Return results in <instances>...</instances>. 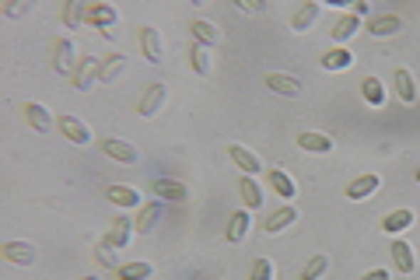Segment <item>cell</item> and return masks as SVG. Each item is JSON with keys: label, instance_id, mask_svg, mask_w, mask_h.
<instances>
[{"label": "cell", "instance_id": "cell-1", "mask_svg": "<svg viewBox=\"0 0 420 280\" xmlns=\"http://www.w3.org/2000/svg\"><path fill=\"white\" fill-rule=\"evenodd\" d=\"M88 25L91 28H102V36H112L116 25H120V11L109 7V4H91L88 7Z\"/></svg>", "mask_w": 420, "mask_h": 280}, {"label": "cell", "instance_id": "cell-2", "mask_svg": "<svg viewBox=\"0 0 420 280\" xmlns=\"http://www.w3.org/2000/svg\"><path fill=\"white\" fill-rule=\"evenodd\" d=\"M56 130H60L63 140H70V144H81V147L91 144V130H88L81 120H74V116H56Z\"/></svg>", "mask_w": 420, "mask_h": 280}, {"label": "cell", "instance_id": "cell-3", "mask_svg": "<svg viewBox=\"0 0 420 280\" xmlns=\"http://www.w3.org/2000/svg\"><path fill=\"white\" fill-rule=\"evenodd\" d=\"M0 252H4V259H11V263H18V266H32V263L39 259V252H36L32 242H4Z\"/></svg>", "mask_w": 420, "mask_h": 280}, {"label": "cell", "instance_id": "cell-4", "mask_svg": "<svg viewBox=\"0 0 420 280\" xmlns=\"http://www.w3.org/2000/svg\"><path fill=\"white\" fill-rule=\"evenodd\" d=\"M74 63H78V46H74V39H56V46H53V67H56V74H70Z\"/></svg>", "mask_w": 420, "mask_h": 280}, {"label": "cell", "instance_id": "cell-5", "mask_svg": "<svg viewBox=\"0 0 420 280\" xmlns=\"http://www.w3.org/2000/svg\"><path fill=\"white\" fill-rule=\"evenodd\" d=\"M102 151H105L112 161H123V165H137V161H140V151H137L130 140H120V137L102 140Z\"/></svg>", "mask_w": 420, "mask_h": 280}, {"label": "cell", "instance_id": "cell-6", "mask_svg": "<svg viewBox=\"0 0 420 280\" xmlns=\"http://www.w3.org/2000/svg\"><path fill=\"white\" fill-rule=\"evenodd\" d=\"M165 102H168V84H151V88L144 91V98H140V116H144V120L158 116Z\"/></svg>", "mask_w": 420, "mask_h": 280}, {"label": "cell", "instance_id": "cell-7", "mask_svg": "<svg viewBox=\"0 0 420 280\" xmlns=\"http://www.w3.org/2000/svg\"><path fill=\"white\" fill-rule=\"evenodd\" d=\"M140 49L147 63H162V32L154 25H140Z\"/></svg>", "mask_w": 420, "mask_h": 280}, {"label": "cell", "instance_id": "cell-8", "mask_svg": "<svg viewBox=\"0 0 420 280\" xmlns=\"http://www.w3.org/2000/svg\"><path fill=\"white\" fill-rule=\"evenodd\" d=\"M133 232H137V228H133V221H130V217H116V221H112V228H109V235H105V245H109V249H126V242H130V235H133Z\"/></svg>", "mask_w": 420, "mask_h": 280}, {"label": "cell", "instance_id": "cell-9", "mask_svg": "<svg viewBox=\"0 0 420 280\" xmlns=\"http://www.w3.org/2000/svg\"><path fill=\"white\" fill-rule=\"evenodd\" d=\"M158 217H162V200H151L140 207V214H137V221H133V228L140 232V235H151L154 232V224H158Z\"/></svg>", "mask_w": 420, "mask_h": 280}, {"label": "cell", "instance_id": "cell-10", "mask_svg": "<svg viewBox=\"0 0 420 280\" xmlns=\"http://www.w3.org/2000/svg\"><path fill=\"white\" fill-rule=\"evenodd\" d=\"M378 186H382V179H378L375 172H368V175H357V179L347 186V197H350V200H368Z\"/></svg>", "mask_w": 420, "mask_h": 280}, {"label": "cell", "instance_id": "cell-11", "mask_svg": "<svg viewBox=\"0 0 420 280\" xmlns=\"http://www.w3.org/2000/svg\"><path fill=\"white\" fill-rule=\"evenodd\" d=\"M266 88L277 91V95H288V98H298V95L305 91L301 81L291 78V74H266Z\"/></svg>", "mask_w": 420, "mask_h": 280}, {"label": "cell", "instance_id": "cell-12", "mask_svg": "<svg viewBox=\"0 0 420 280\" xmlns=\"http://www.w3.org/2000/svg\"><path fill=\"white\" fill-rule=\"evenodd\" d=\"M25 116H28V126H32L36 133H49V130L56 126L53 116H49V109L39 105V102H28V105H25Z\"/></svg>", "mask_w": 420, "mask_h": 280}, {"label": "cell", "instance_id": "cell-13", "mask_svg": "<svg viewBox=\"0 0 420 280\" xmlns=\"http://www.w3.org/2000/svg\"><path fill=\"white\" fill-rule=\"evenodd\" d=\"M228 155H231V161L246 172V175H256V172H263V161H259V155H252L249 147H238V144H231L228 147Z\"/></svg>", "mask_w": 420, "mask_h": 280}, {"label": "cell", "instance_id": "cell-14", "mask_svg": "<svg viewBox=\"0 0 420 280\" xmlns=\"http://www.w3.org/2000/svg\"><path fill=\"white\" fill-rule=\"evenodd\" d=\"M298 147H301V151H315V155H330V151H333V140H330L326 133L305 130V133H298Z\"/></svg>", "mask_w": 420, "mask_h": 280}, {"label": "cell", "instance_id": "cell-15", "mask_svg": "<svg viewBox=\"0 0 420 280\" xmlns=\"http://www.w3.org/2000/svg\"><path fill=\"white\" fill-rule=\"evenodd\" d=\"M294 221H298V210H294L291 203H284L280 210H273V214L266 217V224H263V228H266L270 235H277V232H284V228H291Z\"/></svg>", "mask_w": 420, "mask_h": 280}, {"label": "cell", "instance_id": "cell-16", "mask_svg": "<svg viewBox=\"0 0 420 280\" xmlns=\"http://www.w3.org/2000/svg\"><path fill=\"white\" fill-rule=\"evenodd\" d=\"M319 11H322V7H319L315 0H308V4H301V7L294 11V18H291V28H294V32H308V28L315 25V18H319Z\"/></svg>", "mask_w": 420, "mask_h": 280}, {"label": "cell", "instance_id": "cell-17", "mask_svg": "<svg viewBox=\"0 0 420 280\" xmlns=\"http://www.w3.org/2000/svg\"><path fill=\"white\" fill-rule=\"evenodd\" d=\"M357 28H361V18H357V14H343L333 28H330V36H333L336 46H343L347 39H354V36H357Z\"/></svg>", "mask_w": 420, "mask_h": 280}, {"label": "cell", "instance_id": "cell-18", "mask_svg": "<svg viewBox=\"0 0 420 280\" xmlns=\"http://www.w3.org/2000/svg\"><path fill=\"white\" fill-rule=\"evenodd\" d=\"M98 74H102V60L88 56V60L81 63V71L74 74V88H78V91H88V88H91L95 81H98Z\"/></svg>", "mask_w": 420, "mask_h": 280}, {"label": "cell", "instance_id": "cell-19", "mask_svg": "<svg viewBox=\"0 0 420 280\" xmlns=\"http://www.w3.org/2000/svg\"><path fill=\"white\" fill-rule=\"evenodd\" d=\"M392 263H396V270L399 274H414V266H417V259H414V249L406 245L403 239L392 242Z\"/></svg>", "mask_w": 420, "mask_h": 280}, {"label": "cell", "instance_id": "cell-20", "mask_svg": "<svg viewBox=\"0 0 420 280\" xmlns=\"http://www.w3.org/2000/svg\"><path fill=\"white\" fill-rule=\"evenodd\" d=\"M105 197L116 203V207H137V210H140V193H137L133 186H120V182H112V186L105 190Z\"/></svg>", "mask_w": 420, "mask_h": 280}, {"label": "cell", "instance_id": "cell-21", "mask_svg": "<svg viewBox=\"0 0 420 280\" xmlns=\"http://www.w3.org/2000/svg\"><path fill=\"white\" fill-rule=\"evenodd\" d=\"M414 224V210H392V214H385V221H382V232H389V235H399V232H406Z\"/></svg>", "mask_w": 420, "mask_h": 280}, {"label": "cell", "instance_id": "cell-22", "mask_svg": "<svg viewBox=\"0 0 420 280\" xmlns=\"http://www.w3.org/2000/svg\"><path fill=\"white\" fill-rule=\"evenodd\" d=\"M249 210H235V214H231V221H228V235H224V239L231 242V245H238V242L246 239V235H249Z\"/></svg>", "mask_w": 420, "mask_h": 280}, {"label": "cell", "instance_id": "cell-23", "mask_svg": "<svg viewBox=\"0 0 420 280\" xmlns=\"http://www.w3.org/2000/svg\"><path fill=\"white\" fill-rule=\"evenodd\" d=\"M392 84H396V95H399L406 105L417 102V84H414V74H410V71H396V74H392Z\"/></svg>", "mask_w": 420, "mask_h": 280}, {"label": "cell", "instance_id": "cell-24", "mask_svg": "<svg viewBox=\"0 0 420 280\" xmlns=\"http://www.w3.org/2000/svg\"><path fill=\"white\" fill-rule=\"evenodd\" d=\"M126 71V56L123 53H112V56H105L102 60V74H98V84H112V81L120 78Z\"/></svg>", "mask_w": 420, "mask_h": 280}, {"label": "cell", "instance_id": "cell-25", "mask_svg": "<svg viewBox=\"0 0 420 280\" xmlns=\"http://www.w3.org/2000/svg\"><path fill=\"white\" fill-rule=\"evenodd\" d=\"M399 28H403V21H399L396 14H378V18H372V21H368V32H372V36H378V39H382V36H396Z\"/></svg>", "mask_w": 420, "mask_h": 280}, {"label": "cell", "instance_id": "cell-26", "mask_svg": "<svg viewBox=\"0 0 420 280\" xmlns=\"http://www.w3.org/2000/svg\"><path fill=\"white\" fill-rule=\"evenodd\" d=\"M266 175H270L273 193H280V200H291V197H294V179H291V175H288L284 168H270Z\"/></svg>", "mask_w": 420, "mask_h": 280}, {"label": "cell", "instance_id": "cell-27", "mask_svg": "<svg viewBox=\"0 0 420 280\" xmlns=\"http://www.w3.org/2000/svg\"><path fill=\"white\" fill-rule=\"evenodd\" d=\"M322 67H326V71H347V67H354V53L343 49V46H336V49H330V53L322 56Z\"/></svg>", "mask_w": 420, "mask_h": 280}, {"label": "cell", "instance_id": "cell-28", "mask_svg": "<svg viewBox=\"0 0 420 280\" xmlns=\"http://www.w3.org/2000/svg\"><path fill=\"white\" fill-rule=\"evenodd\" d=\"M189 28H193V42H200V46H217V42H221L217 25H210V21H200V18H196Z\"/></svg>", "mask_w": 420, "mask_h": 280}, {"label": "cell", "instance_id": "cell-29", "mask_svg": "<svg viewBox=\"0 0 420 280\" xmlns=\"http://www.w3.org/2000/svg\"><path fill=\"white\" fill-rule=\"evenodd\" d=\"M63 25H67V28H84V25H88V7H84L81 0H70V4L63 7Z\"/></svg>", "mask_w": 420, "mask_h": 280}, {"label": "cell", "instance_id": "cell-30", "mask_svg": "<svg viewBox=\"0 0 420 280\" xmlns=\"http://www.w3.org/2000/svg\"><path fill=\"white\" fill-rule=\"evenodd\" d=\"M189 67L200 74V78H207L210 74V53H207V46H200V42H193V49H189Z\"/></svg>", "mask_w": 420, "mask_h": 280}, {"label": "cell", "instance_id": "cell-31", "mask_svg": "<svg viewBox=\"0 0 420 280\" xmlns=\"http://www.w3.org/2000/svg\"><path fill=\"white\" fill-rule=\"evenodd\" d=\"M154 193H158L162 200H186V197H189L186 186L175 182V179H158V182H154Z\"/></svg>", "mask_w": 420, "mask_h": 280}, {"label": "cell", "instance_id": "cell-32", "mask_svg": "<svg viewBox=\"0 0 420 280\" xmlns=\"http://www.w3.org/2000/svg\"><path fill=\"white\" fill-rule=\"evenodd\" d=\"M151 274H154V266L144 263V259H140V263H126V266L116 270V277L120 280H151Z\"/></svg>", "mask_w": 420, "mask_h": 280}, {"label": "cell", "instance_id": "cell-33", "mask_svg": "<svg viewBox=\"0 0 420 280\" xmlns=\"http://www.w3.org/2000/svg\"><path fill=\"white\" fill-rule=\"evenodd\" d=\"M238 193H242V203H246V207H252V210L263 207V190L252 182V175H246V179L238 182Z\"/></svg>", "mask_w": 420, "mask_h": 280}, {"label": "cell", "instance_id": "cell-34", "mask_svg": "<svg viewBox=\"0 0 420 280\" xmlns=\"http://www.w3.org/2000/svg\"><path fill=\"white\" fill-rule=\"evenodd\" d=\"M361 95H364V102H368V105H382V102H385V88H382V81H378V78H364V81H361Z\"/></svg>", "mask_w": 420, "mask_h": 280}, {"label": "cell", "instance_id": "cell-35", "mask_svg": "<svg viewBox=\"0 0 420 280\" xmlns=\"http://www.w3.org/2000/svg\"><path fill=\"white\" fill-rule=\"evenodd\" d=\"M326 270H330V256H322V252H319V256H312V259L305 263V270H301V280H319L322 274H326Z\"/></svg>", "mask_w": 420, "mask_h": 280}, {"label": "cell", "instance_id": "cell-36", "mask_svg": "<svg viewBox=\"0 0 420 280\" xmlns=\"http://www.w3.org/2000/svg\"><path fill=\"white\" fill-rule=\"evenodd\" d=\"M249 280H273V263L270 259H252Z\"/></svg>", "mask_w": 420, "mask_h": 280}, {"label": "cell", "instance_id": "cell-37", "mask_svg": "<svg viewBox=\"0 0 420 280\" xmlns=\"http://www.w3.org/2000/svg\"><path fill=\"white\" fill-rule=\"evenodd\" d=\"M95 256H98V263H102V266H109V270H120V259H116V249H109L105 242H102V245L95 249Z\"/></svg>", "mask_w": 420, "mask_h": 280}, {"label": "cell", "instance_id": "cell-38", "mask_svg": "<svg viewBox=\"0 0 420 280\" xmlns=\"http://www.w3.org/2000/svg\"><path fill=\"white\" fill-rule=\"evenodd\" d=\"M361 280H389V270H372V274H364Z\"/></svg>", "mask_w": 420, "mask_h": 280}, {"label": "cell", "instance_id": "cell-39", "mask_svg": "<svg viewBox=\"0 0 420 280\" xmlns=\"http://www.w3.org/2000/svg\"><path fill=\"white\" fill-rule=\"evenodd\" d=\"M417 182H420V168H417Z\"/></svg>", "mask_w": 420, "mask_h": 280}, {"label": "cell", "instance_id": "cell-40", "mask_svg": "<svg viewBox=\"0 0 420 280\" xmlns=\"http://www.w3.org/2000/svg\"><path fill=\"white\" fill-rule=\"evenodd\" d=\"M84 280H98V277H84Z\"/></svg>", "mask_w": 420, "mask_h": 280}]
</instances>
